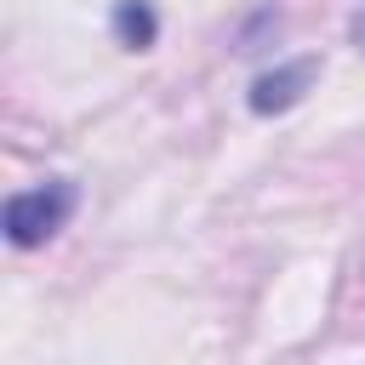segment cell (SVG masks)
I'll return each mask as SVG.
<instances>
[{
    "label": "cell",
    "instance_id": "3",
    "mask_svg": "<svg viewBox=\"0 0 365 365\" xmlns=\"http://www.w3.org/2000/svg\"><path fill=\"white\" fill-rule=\"evenodd\" d=\"M114 34H120V46H131V51L154 46V11H148L143 0H120V6H114Z\"/></svg>",
    "mask_w": 365,
    "mask_h": 365
},
{
    "label": "cell",
    "instance_id": "1",
    "mask_svg": "<svg viewBox=\"0 0 365 365\" xmlns=\"http://www.w3.org/2000/svg\"><path fill=\"white\" fill-rule=\"evenodd\" d=\"M68 211H74V182H40V188H23V194H11L6 200V240L11 245H40V240H51L63 222H68Z\"/></svg>",
    "mask_w": 365,
    "mask_h": 365
},
{
    "label": "cell",
    "instance_id": "4",
    "mask_svg": "<svg viewBox=\"0 0 365 365\" xmlns=\"http://www.w3.org/2000/svg\"><path fill=\"white\" fill-rule=\"evenodd\" d=\"M354 46H359V51H365V11H359V17H354Z\"/></svg>",
    "mask_w": 365,
    "mask_h": 365
},
{
    "label": "cell",
    "instance_id": "2",
    "mask_svg": "<svg viewBox=\"0 0 365 365\" xmlns=\"http://www.w3.org/2000/svg\"><path fill=\"white\" fill-rule=\"evenodd\" d=\"M314 74H319L314 57H297V63H279V68L257 74L251 80V108L257 114H285L291 103H302V91L314 86Z\"/></svg>",
    "mask_w": 365,
    "mask_h": 365
}]
</instances>
